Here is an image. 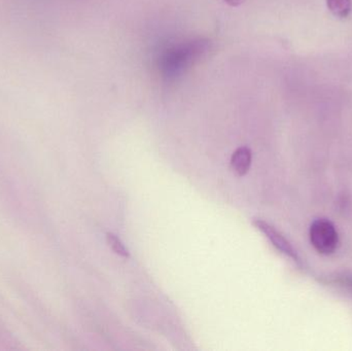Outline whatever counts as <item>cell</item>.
<instances>
[{
  "instance_id": "1",
  "label": "cell",
  "mask_w": 352,
  "mask_h": 351,
  "mask_svg": "<svg viewBox=\"0 0 352 351\" xmlns=\"http://www.w3.org/2000/svg\"><path fill=\"white\" fill-rule=\"evenodd\" d=\"M310 240L318 253L331 255L338 247V232L330 220L320 218L310 227Z\"/></svg>"
},
{
  "instance_id": "2",
  "label": "cell",
  "mask_w": 352,
  "mask_h": 351,
  "mask_svg": "<svg viewBox=\"0 0 352 351\" xmlns=\"http://www.w3.org/2000/svg\"><path fill=\"white\" fill-rule=\"evenodd\" d=\"M252 223H254V226H256L258 230L262 231V232L266 235L267 238L272 242V245H274L278 251L287 255V257L298 261V256L296 251H294L293 247L289 245V241H287L276 229L273 228L271 225H269L268 223L265 222V220H258V218H256Z\"/></svg>"
},
{
  "instance_id": "3",
  "label": "cell",
  "mask_w": 352,
  "mask_h": 351,
  "mask_svg": "<svg viewBox=\"0 0 352 351\" xmlns=\"http://www.w3.org/2000/svg\"><path fill=\"white\" fill-rule=\"evenodd\" d=\"M252 150L248 146L237 148L232 155L231 167L238 177H244L252 166Z\"/></svg>"
},
{
  "instance_id": "4",
  "label": "cell",
  "mask_w": 352,
  "mask_h": 351,
  "mask_svg": "<svg viewBox=\"0 0 352 351\" xmlns=\"http://www.w3.org/2000/svg\"><path fill=\"white\" fill-rule=\"evenodd\" d=\"M329 10L334 16L344 19L351 14L352 0H327Z\"/></svg>"
},
{
  "instance_id": "5",
  "label": "cell",
  "mask_w": 352,
  "mask_h": 351,
  "mask_svg": "<svg viewBox=\"0 0 352 351\" xmlns=\"http://www.w3.org/2000/svg\"><path fill=\"white\" fill-rule=\"evenodd\" d=\"M107 240L109 247H111V249H113L117 255L121 256V257L123 258L130 257L129 251H128V249H126L125 245H123L121 239H120L117 235L113 234V233H107Z\"/></svg>"
},
{
  "instance_id": "6",
  "label": "cell",
  "mask_w": 352,
  "mask_h": 351,
  "mask_svg": "<svg viewBox=\"0 0 352 351\" xmlns=\"http://www.w3.org/2000/svg\"><path fill=\"white\" fill-rule=\"evenodd\" d=\"M229 5L231 6H238L244 1V0H225Z\"/></svg>"
}]
</instances>
